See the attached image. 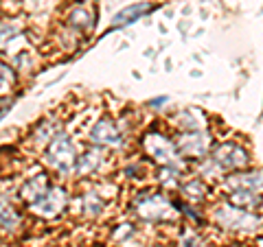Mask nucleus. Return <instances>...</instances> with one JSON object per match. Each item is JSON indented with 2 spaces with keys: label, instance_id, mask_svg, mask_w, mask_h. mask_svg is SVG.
Segmentation results:
<instances>
[{
  "label": "nucleus",
  "instance_id": "obj_1",
  "mask_svg": "<svg viewBox=\"0 0 263 247\" xmlns=\"http://www.w3.org/2000/svg\"><path fill=\"white\" fill-rule=\"evenodd\" d=\"M46 162L57 171H70L75 167V147L66 136H57L46 151Z\"/></svg>",
  "mask_w": 263,
  "mask_h": 247
},
{
  "label": "nucleus",
  "instance_id": "obj_2",
  "mask_svg": "<svg viewBox=\"0 0 263 247\" xmlns=\"http://www.w3.org/2000/svg\"><path fill=\"white\" fill-rule=\"evenodd\" d=\"M64 203H66V193L62 188L48 186L35 201H31V210L40 217H55L60 210H64Z\"/></svg>",
  "mask_w": 263,
  "mask_h": 247
},
{
  "label": "nucleus",
  "instance_id": "obj_3",
  "mask_svg": "<svg viewBox=\"0 0 263 247\" xmlns=\"http://www.w3.org/2000/svg\"><path fill=\"white\" fill-rule=\"evenodd\" d=\"M145 149L156 162H160V164H171L178 155L176 145L171 142L169 138H164L162 134H149L145 138Z\"/></svg>",
  "mask_w": 263,
  "mask_h": 247
},
{
  "label": "nucleus",
  "instance_id": "obj_4",
  "mask_svg": "<svg viewBox=\"0 0 263 247\" xmlns=\"http://www.w3.org/2000/svg\"><path fill=\"white\" fill-rule=\"evenodd\" d=\"M213 160H215V164H219L221 169H241L248 164V153H246L239 145L226 142L215 149Z\"/></svg>",
  "mask_w": 263,
  "mask_h": 247
},
{
  "label": "nucleus",
  "instance_id": "obj_5",
  "mask_svg": "<svg viewBox=\"0 0 263 247\" xmlns=\"http://www.w3.org/2000/svg\"><path fill=\"white\" fill-rule=\"evenodd\" d=\"M90 138H92V142H97V145H108V147L121 145V131H119V127L114 125L112 120L97 122V125L92 127V134H90Z\"/></svg>",
  "mask_w": 263,
  "mask_h": 247
},
{
  "label": "nucleus",
  "instance_id": "obj_6",
  "mask_svg": "<svg viewBox=\"0 0 263 247\" xmlns=\"http://www.w3.org/2000/svg\"><path fill=\"white\" fill-rule=\"evenodd\" d=\"M138 210L145 219H164L169 215V201L162 195H149L138 203Z\"/></svg>",
  "mask_w": 263,
  "mask_h": 247
},
{
  "label": "nucleus",
  "instance_id": "obj_7",
  "mask_svg": "<svg viewBox=\"0 0 263 247\" xmlns=\"http://www.w3.org/2000/svg\"><path fill=\"white\" fill-rule=\"evenodd\" d=\"M206 149H209V140H206V136H202L200 131L189 134L186 140L182 138V145H180V151L189 155V158H200V155L206 153Z\"/></svg>",
  "mask_w": 263,
  "mask_h": 247
},
{
  "label": "nucleus",
  "instance_id": "obj_8",
  "mask_svg": "<svg viewBox=\"0 0 263 247\" xmlns=\"http://www.w3.org/2000/svg\"><path fill=\"white\" fill-rule=\"evenodd\" d=\"M46 188H48V179H46L44 175H37V177H33L31 182L24 184V188H22V197L31 203V201H35L37 197L46 191Z\"/></svg>",
  "mask_w": 263,
  "mask_h": 247
},
{
  "label": "nucleus",
  "instance_id": "obj_9",
  "mask_svg": "<svg viewBox=\"0 0 263 247\" xmlns=\"http://www.w3.org/2000/svg\"><path fill=\"white\" fill-rule=\"evenodd\" d=\"M147 11H152V5H147V3H143V5H134V7H127V9H123L117 18H114V27H121V24H127V22H132V20H138V15H143V13H147Z\"/></svg>",
  "mask_w": 263,
  "mask_h": 247
},
{
  "label": "nucleus",
  "instance_id": "obj_10",
  "mask_svg": "<svg viewBox=\"0 0 263 247\" xmlns=\"http://www.w3.org/2000/svg\"><path fill=\"white\" fill-rule=\"evenodd\" d=\"M18 223H20L18 212H15L5 199H0V228L13 230V228H18Z\"/></svg>",
  "mask_w": 263,
  "mask_h": 247
},
{
  "label": "nucleus",
  "instance_id": "obj_11",
  "mask_svg": "<svg viewBox=\"0 0 263 247\" xmlns=\"http://www.w3.org/2000/svg\"><path fill=\"white\" fill-rule=\"evenodd\" d=\"M84 210H86V215H90V217L99 215V212L103 210V201H101V197H99L97 193H88V195L84 197Z\"/></svg>",
  "mask_w": 263,
  "mask_h": 247
},
{
  "label": "nucleus",
  "instance_id": "obj_12",
  "mask_svg": "<svg viewBox=\"0 0 263 247\" xmlns=\"http://www.w3.org/2000/svg\"><path fill=\"white\" fill-rule=\"evenodd\" d=\"M75 27L81 31V29H88L90 24H92V20H90V13L84 11V9H77L75 13H72V20H70Z\"/></svg>",
  "mask_w": 263,
  "mask_h": 247
},
{
  "label": "nucleus",
  "instance_id": "obj_13",
  "mask_svg": "<svg viewBox=\"0 0 263 247\" xmlns=\"http://www.w3.org/2000/svg\"><path fill=\"white\" fill-rule=\"evenodd\" d=\"M11 84V68H7L5 64H0V90H5Z\"/></svg>",
  "mask_w": 263,
  "mask_h": 247
}]
</instances>
